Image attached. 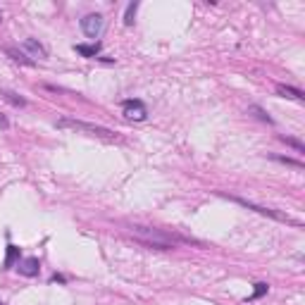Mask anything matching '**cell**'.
<instances>
[{"label":"cell","mask_w":305,"mask_h":305,"mask_svg":"<svg viewBox=\"0 0 305 305\" xmlns=\"http://www.w3.org/2000/svg\"><path fill=\"white\" fill-rule=\"evenodd\" d=\"M57 126L60 129H72V131H81V134H89V136H98V138H105V141H115L117 134L108 126H98V124H89V122H81V119H57Z\"/></svg>","instance_id":"1"},{"label":"cell","mask_w":305,"mask_h":305,"mask_svg":"<svg viewBox=\"0 0 305 305\" xmlns=\"http://www.w3.org/2000/svg\"><path fill=\"white\" fill-rule=\"evenodd\" d=\"M103 29H105V17H103V15H98V12L86 15V17L81 19V31H84V34H86V38H91V41L100 38Z\"/></svg>","instance_id":"2"},{"label":"cell","mask_w":305,"mask_h":305,"mask_svg":"<svg viewBox=\"0 0 305 305\" xmlns=\"http://www.w3.org/2000/svg\"><path fill=\"white\" fill-rule=\"evenodd\" d=\"M234 203H239V205L248 207V210H255V212H260V215L265 217H272V219H279V222H286V224H293V226H300V222H293L291 217L281 215V212H277V210H272V207H262V205H255V203H251V200H246V198H232Z\"/></svg>","instance_id":"3"},{"label":"cell","mask_w":305,"mask_h":305,"mask_svg":"<svg viewBox=\"0 0 305 305\" xmlns=\"http://www.w3.org/2000/svg\"><path fill=\"white\" fill-rule=\"evenodd\" d=\"M122 112H124L126 119H134V122H143L145 117H148V108L143 105V100H138V98L122 100Z\"/></svg>","instance_id":"4"},{"label":"cell","mask_w":305,"mask_h":305,"mask_svg":"<svg viewBox=\"0 0 305 305\" xmlns=\"http://www.w3.org/2000/svg\"><path fill=\"white\" fill-rule=\"evenodd\" d=\"M17 269L22 277H38V272H41V262L38 258H27V260H19L17 262Z\"/></svg>","instance_id":"5"},{"label":"cell","mask_w":305,"mask_h":305,"mask_svg":"<svg viewBox=\"0 0 305 305\" xmlns=\"http://www.w3.org/2000/svg\"><path fill=\"white\" fill-rule=\"evenodd\" d=\"M24 50H27L31 57H38V60H45V57H48V50L38 43L36 38H24Z\"/></svg>","instance_id":"6"},{"label":"cell","mask_w":305,"mask_h":305,"mask_svg":"<svg viewBox=\"0 0 305 305\" xmlns=\"http://www.w3.org/2000/svg\"><path fill=\"white\" fill-rule=\"evenodd\" d=\"M277 93L284 96V98H293V100H305V93L300 89H293V86H286V84H279Z\"/></svg>","instance_id":"7"},{"label":"cell","mask_w":305,"mask_h":305,"mask_svg":"<svg viewBox=\"0 0 305 305\" xmlns=\"http://www.w3.org/2000/svg\"><path fill=\"white\" fill-rule=\"evenodd\" d=\"M74 50L79 55H84V57H96V55L100 53V43L98 41H96V43H77Z\"/></svg>","instance_id":"8"},{"label":"cell","mask_w":305,"mask_h":305,"mask_svg":"<svg viewBox=\"0 0 305 305\" xmlns=\"http://www.w3.org/2000/svg\"><path fill=\"white\" fill-rule=\"evenodd\" d=\"M19 258H22V251H19L17 246H12V243H10V246H8V255H5V262H3V269H12V265L19 262Z\"/></svg>","instance_id":"9"},{"label":"cell","mask_w":305,"mask_h":305,"mask_svg":"<svg viewBox=\"0 0 305 305\" xmlns=\"http://www.w3.org/2000/svg\"><path fill=\"white\" fill-rule=\"evenodd\" d=\"M0 96L8 100L10 105H15V108H24V105H27V98H22V96L15 93V91H0Z\"/></svg>","instance_id":"10"},{"label":"cell","mask_w":305,"mask_h":305,"mask_svg":"<svg viewBox=\"0 0 305 305\" xmlns=\"http://www.w3.org/2000/svg\"><path fill=\"white\" fill-rule=\"evenodd\" d=\"M5 55H10V57H12V60H15V62L29 64V67H31V64H34V60H29V57H27V55H24V53H19V50H12V48H5Z\"/></svg>","instance_id":"11"},{"label":"cell","mask_w":305,"mask_h":305,"mask_svg":"<svg viewBox=\"0 0 305 305\" xmlns=\"http://www.w3.org/2000/svg\"><path fill=\"white\" fill-rule=\"evenodd\" d=\"M136 10H138V3H129V5H126V12H124V24L126 27H131V24H134V17H136Z\"/></svg>","instance_id":"12"},{"label":"cell","mask_w":305,"mask_h":305,"mask_svg":"<svg viewBox=\"0 0 305 305\" xmlns=\"http://www.w3.org/2000/svg\"><path fill=\"white\" fill-rule=\"evenodd\" d=\"M248 112H253V115L258 117V119H262V122H267V124H274V119H272V117H269L267 112H265V110L260 108V105H251V108H248Z\"/></svg>","instance_id":"13"},{"label":"cell","mask_w":305,"mask_h":305,"mask_svg":"<svg viewBox=\"0 0 305 305\" xmlns=\"http://www.w3.org/2000/svg\"><path fill=\"white\" fill-rule=\"evenodd\" d=\"M279 141H284L286 145H291L296 152H305V145L298 141V138H291V136H279Z\"/></svg>","instance_id":"14"},{"label":"cell","mask_w":305,"mask_h":305,"mask_svg":"<svg viewBox=\"0 0 305 305\" xmlns=\"http://www.w3.org/2000/svg\"><path fill=\"white\" fill-rule=\"evenodd\" d=\"M267 293V284H255V291H253V296H248V300H258V298H262Z\"/></svg>","instance_id":"15"},{"label":"cell","mask_w":305,"mask_h":305,"mask_svg":"<svg viewBox=\"0 0 305 305\" xmlns=\"http://www.w3.org/2000/svg\"><path fill=\"white\" fill-rule=\"evenodd\" d=\"M279 162H286V165H293V167H303V162H298V160H291V158H277Z\"/></svg>","instance_id":"16"},{"label":"cell","mask_w":305,"mask_h":305,"mask_svg":"<svg viewBox=\"0 0 305 305\" xmlns=\"http://www.w3.org/2000/svg\"><path fill=\"white\" fill-rule=\"evenodd\" d=\"M0 126H3V129H8V126H10V122H8V119H5L3 115H0Z\"/></svg>","instance_id":"17"},{"label":"cell","mask_w":305,"mask_h":305,"mask_svg":"<svg viewBox=\"0 0 305 305\" xmlns=\"http://www.w3.org/2000/svg\"><path fill=\"white\" fill-rule=\"evenodd\" d=\"M0 22H3V10H0Z\"/></svg>","instance_id":"18"},{"label":"cell","mask_w":305,"mask_h":305,"mask_svg":"<svg viewBox=\"0 0 305 305\" xmlns=\"http://www.w3.org/2000/svg\"><path fill=\"white\" fill-rule=\"evenodd\" d=\"M0 305H3V303H0Z\"/></svg>","instance_id":"19"}]
</instances>
